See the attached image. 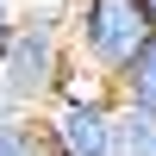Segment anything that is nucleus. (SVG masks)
<instances>
[{
  "label": "nucleus",
  "mask_w": 156,
  "mask_h": 156,
  "mask_svg": "<svg viewBox=\"0 0 156 156\" xmlns=\"http://www.w3.org/2000/svg\"><path fill=\"white\" fill-rule=\"evenodd\" d=\"M69 69H75V56H69V37H62L56 6L25 12L12 25V37L0 44V94L19 112H31V119L56 100V87L69 81Z\"/></svg>",
  "instance_id": "1"
},
{
  "label": "nucleus",
  "mask_w": 156,
  "mask_h": 156,
  "mask_svg": "<svg viewBox=\"0 0 156 156\" xmlns=\"http://www.w3.org/2000/svg\"><path fill=\"white\" fill-rule=\"evenodd\" d=\"M69 44H75V50H69L75 69L112 87V81L156 44V25L144 19L137 0H75V12H69Z\"/></svg>",
  "instance_id": "2"
},
{
  "label": "nucleus",
  "mask_w": 156,
  "mask_h": 156,
  "mask_svg": "<svg viewBox=\"0 0 156 156\" xmlns=\"http://www.w3.org/2000/svg\"><path fill=\"white\" fill-rule=\"evenodd\" d=\"M50 156H119V100L106 81L69 69V81L56 87L44 112H37Z\"/></svg>",
  "instance_id": "3"
},
{
  "label": "nucleus",
  "mask_w": 156,
  "mask_h": 156,
  "mask_svg": "<svg viewBox=\"0 0 156 156\" xmlns=\"http://www.w3.org/2000/svg\"><path fill=\"white\" fill-rule=\"evenodd\" d=\"M112 100H119L125 112H144V119H156V44L144 50V56L131 62V69L112 81Z\"/></svg>",
  "instance_id": "4"
},
{
  "label": "nucleus",
  "mask_w": 156,
  "mask_h": 156,
  "mask_svg": "<svg viewBox=\"0 0 156 156\" xmlns=\"http://www.w3.org/2000/svg\"><path fill=\"white\" fill-rule=\"evenodd\" d=\"M119 156H156V119L119 106Z\"/></svg>",
  "instance_id": "5"
},
{
  "label": "nucleus",
  "mask_w": 156,
  "mask_h": 156,
  "mask_svg": "<svg viewBox=\"0 0 156 156\" xmlns=\"http://www.w3.org/2000/svg\"><path fill=\"white\" fill-rule=\"evenodd\" d=\"M0 156H50L37 119H12V125H0Z\"/></svg>",
  "instance_id": "6"
},
{
  "label": "nucleus",
  "mask_w": 156,
  "mask_h": 156,
  "mask_svg": "<svg viewBox=\"0 0 156 156\" xmlns=\"http://www.w3.org/2000/svg\"><path fill=\"white\" fill-rule=\"evenodd\" d=\"M12 25H19V12H12V0H0V44L12 37Z\"/></svg>",
  "instance_id": "7"
},
{
  "label": "nucleus",
  "mask_w": 156,
  "mask_h": 156,
  "mask_svg": "<svg viewBox=\"0 0 156 156\" xmlns=\"http://www.w3.org/2000/svg\"><path fill=\"white\" fill-rule=\"evenodd\" d=\"M137 6H144V19H150V25H156V0H137Z\"/></svg>",
  "instance_id": "8"
}]
</instances>
